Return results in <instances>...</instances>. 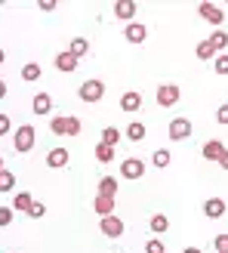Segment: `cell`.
Wrapping results in <instances>:
<instances>
[{
    "label": "cell",
    "mask_w": 228,
    "mask_h": 253,
    "mask_svg": "<svg viewBox=\"0 0 228 253\" xmlns=\"http://www.w3.org/2000/svg\"><path fill=\"white\" fill-rule=\"evenodd\" d=\"M31 111H34L37 118L49 115V111H53V96H49V93H37V96H34V102H31Z\"/></svg>",
    "instance_id": "obj_8"
},
{
    "label": "cell",
    "mask_w": 228,
    "mask_h": 253,
    "mask_svg": "<svg viewBox=\"0 0 228 253\" xmlns=\"http://www.w3.org/2000/svg\"><path fill=\"white\" fill-rule=\"evenodd\" d=\"M37 6H40L43 12H53V9H56V0H40V3H37Z\"/></svg>",
    "instance_id": "obj_38"
},
{
    "label": "cell",
    "mask_w": 228,
    "mask_h": 253,
    "mask_svg": "<svg viewBox=\"0 0 228 253\" xmlns=\"http://www.w3.org/2000/svg\"><path fill=\"white\" fill-rule=\"evenodd\" d=\"M197 12H200V16H204L207 22H213V25H216V28H219V25L225 22V12L216 6V3H210V0H204V3H200L197 6Z\"/></svg>",
    "instance_id": "obj_7"
},
{
    "label": "cell",
    "mask_w": 228,
    "mask_h": 253,
    "mask_svg": "<svg viewBox=\"0 0 228 253\" xmlns=\"http://www.w3.org/2000/svg\"><path fill=\"white\" fill-rule=\"evenodd\" d=\"M40 74H43V71H40V65H37V62H28V65L22 68V78L28 81V84H34V81H40Z\"/></svg>",
    "instance_id": "obj_22"
},
{
    "label": "cell",
    "mask_w": 228,
    "mask_h": 253,
    "mask_svg": "<svg viewBox=\"0 0 228 253\" xmlns=\"http://www.w3.org/2000/svg\"><path fill=\"white\" fill-rule=\"evenodd\" d=\"M182 253H204V250H197V247H185Z\"/></svg>",
    "instance_id": "obj_41"
},
{
    "label": "cell",
    "mask_w": 228,
    "mask_h": 253,
    "mask_svg": "<svg viewBox=\"0 0 228 253\" xmlns=\"http://www.w3.org/2000/svg\"><path fill=\"white\" fill-rule=\"evenodd\" d=\"M142 108V93H136V90H126L120 96V111H139Z\"/></svg>",
    "instance_id": "obj_11"
},
{
    "label": "cell",
    "mask_w": 228,
    "mask_h": 253,
    "mask_svg": "<svg viewBox=\"0 0 228 253\" xmlns=\"http://www.w3.org/2000/svg\"><path fill=\"white\" fill-rule=\"evenodd\" d=\"M0 99H6V81H0Z\"/></svg>",
    "instance_id": "obj_40"
},
{
    "label": "cell",
    "mask_w": 228,
    "mask_h": 253,
    "mask_svg": "<svg viewBox=\"0 0 228 253\" xmlns=\"http://www.w3.org/2000/svg\"><path fill=\"white\" fill-rule=\"evenodd\" d=\"M216 121H219V124H228V102L216 108Z\"/></svg>",
    "instance_id": "obj_37"
},
{
    "label": "cell",
    "mask_w": 228,
    "mask_h": 253,
    "mask_svg": "<svg viewBox=\"0 0 228 253\" xmlns=\"http://www.w3.org/2000/svg\"><path fill=\"white\" fill-rule=\"evenodd\" d=\"M216 56H219V53L213 49L210 41H200V43H197V59H216Z\"/></svg>",
    "instance_id": "obj_26"
},
{
    "label": "cell",
    "mask_w": 228,
    "mask_h": 253,
    "mask_svg": "<svg viewBox=\"0 0 228 253\" xmlns=\"http://www.w3.org/2000/svg\"><path fill=\"white\" fill-rule=\"evenodd\" d=\"M154 99H157L160 108H173L176 102H179V86H176V84H160Z\"/></svg>",
    "instance_id": "obj_3"
},
{
    "label": "cell",
    "mask_w": 228,
    "mask_h": 253,
    "mask_svg": "<svg viewBox=\"0 0 228 253\" xmlns=\"http://www.w3.org/2000/svg\"><path fill=\"white\" fill-rule=\"evenodd\" d=\"M12 188H16V173L0 170V195H3V192H12Z\"/></svg>",
    "instance_id": "obj_24"
},
{
    "label": "cell",
    "mask_w": 228,
    "mask_h": 253,
    "mask_svg": "<svg viewBox=\"0 0 228 253\" xmlns=\"http://www.w3.org/2000/svg\"><path fill=\"white\" fill-rule=\"evenodd\" d=\"M204 213L210 219H222L225 216V201L222 198H207L204 201Z\"/></svg>",
    "instance_id": "obj_10"
},
{
    "label": "cell",
    "mask_w": 228,
    "mask_h": 253,
    "mask_svg": "<svg viewBox=\"0 0 228 253\" xmlns=\"http://www.w3.org/2000/svg\"><path fill=\"white\" fill-rule=\"evenodd\" d=\"M31 204H34L31 192H19V195H16V201H12V210H19V213H28V210H31Z\"/></svg>",
    "instance_id": "obj_19"
},
{
    "label": "cell",
    "mask_w": 228,
    "mask_h": 253,
    "mask_svg": "<svg viewBox=\"0 0 228 253\" xmlns=\"http://www.w3.org/2000/svg\"><path fill=\"white\" fill-rule=\"evenodd\" d=\"M145 253H167V244H163L160 238H151V241L145 244Z\"/></svg>",
    "instance_id": "obj_31"
},
{
    "label": "cell",
    "mask_w": 228,
    "mask_h": 253,
    "mask_svg": "<svg viewBox=\"0 0 228 253\" xmlns=\"http://www.w3.org/2000/svg\"><path fill=\"white\" fill-rule=\"evenodd\" d=\"M225 151H228V148L219 142V139H210V142H204V158H207V161H216V164H219V158L225 155Z\"/></svg>",
    "instance_id": "obj_13"
},
{
    "label": "cell",
    "mask_w": 228,
    "mask_h": 253,
    "mask_svg": "<svg viewBox=\"0 0 228 253\" xmlns=\"http://www.w3.org/2000/svg\"><path fill=\"white\" fill-rule=\"evenodd\" d=\"M213 68H216V74H228V53H219L213 59Z\"/></svg>",
    "instance_id": "obj_30"
},
{
    "label": "cell",
    "mask_w": 228,
    "mask_h": 253,
    "mask_svg": "<svg viewBox=\"0 0 228 253\" xmlns=\"http://www.w3.org/2000/svg\"><path fill=\"white\" fill-rule=\"evenodd\" d=\"M77 96H80V102H99V99L105 96V84L96 81V78H90V81H83L77 86Z\"/></svg>",
    "instance_id": "obj_2"
},
{
    "label": "cell",
    "mask_w": 228,
    "mask_h": 253,
    "mask_svg": "<svg viewBox=\"0 0 228 253\" xmlns=\"http://www.w3.org/2000/svg\"><path fill=\"white\" fill-rule=\"evenodd\" d=\"M80 133V121L77 118H68V136H77Z\"/></svg>",
    "instance_id": "obj_35"
},
{
    "label": "cell",
    "mask_w": 228,
    "mask_h": 253,
    "mask_svg": "<svg viewBox=\"0 0 228 253\" xmlns=\"http://www.w3.org/2000/svg\"><path fill=\"white\" fill-rule=\"evenodd\" d=\"M68 53H71L74 59H83L86 53H90V41H86V37H74V41H71V49H68Z\"/></svg>",
    "instance_id": "obj_18"
},
{
    "label": "cell",
    "mask_w": 228,
    "mask_h": 253,
    "mask_svg": "<svg viewBox=\"0 0 228 253\" xmlns=\"http://www.w3.org/2000/svg\"><path fill=\"white\" fill-rule=\"evenodd\" d=\"M219 167H222V170H228V151H225V155L219 158Z\"/></svg>",
    "instance_id": "obj_39"
},
{
    "label": "cell",
    "mask_w": 228,
    "mask_h": 253,
    "mask_svg": "<svg viewBox=\"0 0 228 253\" xmlns=\"http://www.w3.org/2000/svg\"><path fill=\"white\" fill-rule=\"evenodd\" d=\"M145 136H148L145 124H130V126H126V139H133V142H142Z\"/></svg>",
    "instance_id": "obj_21"
},
{
    "label": "cell",
    "mask_w": 228,
    "mask_h": 253,
    "mask_svg": "<svg viewBox=\"0 0 228 253\" xmlns=\"http://www.w3.org/2000/svg\"><path fill=\"white\" fill-rule=\"evenodd\" d=\"M12 213H16L12 207H0V229H3V225H9V222H12Z\"/></svg>",
    "instance_id": "obj_33"
},
{
    "label": "cell",
    "mask_w": 228,
    "mask_h": 253,
    "mask_svg": "<svg viewBox=\"0 0 228 253\" xmlns=\"http://www.w3.org/2000/svg\"><path fill=\"white\" fill-rule=\"evenodd\" d=\"M12 130V121H9V115H0V136H6Z\"/></svg>",
    "instance_id": "obj_34"
},
{
    "label": "cell",
    "mask_w": 228,
    "mask_h": 253,
    "mask_svg": "<svg viewBox=\"0 0 228 253\" xmlns=\"http://www.w3.org/2000/svg\"><path fill=\"white\" fill-rule=\"evenodd\" d=\"M28 216H31V219H40V216H46V204H40V201H34V204H31V210H28Z\"/></svg>",
    "instance_id": "obj_32"
},
{
    "label": "cell",
    "mask_w": 228,
    "mask_h": 253,
    "mask_svg": "<svg viewBox=\"0 0 228 253\" xmlns=\"http://www.w3.org/2000/svg\"><path fill=\"white\" fill-rule=\"evenodd\" d=\"M68 161H71V155L65 148H53L46 155V167H53V170H59V167H68Z\"/></svg>",
    "instance_id": "obj_12"
},
{
    "label": "cell",
    "mask_w": 228,
    "mask_h": 253,
    "mask_svg": "<svg viewBox=\"0 0 228 253\" xmlns=\"http://www.w3.org/2000/svg\"><path fill=\"white\" fill-rule=\"evenodd\" d=\"M123 37L130 43H142L145 37H148V28H145L142 22H130V25H126V31H123Z\"/></svg>",
    "instance_id": "obj_9"
},
{
    "label": "cell",
    "mask_w": 228,
    "mask_h": 253,
    "mask_svg": "<svg viewBox=\"0 0 228 253\" xmlns=\"http://www.w3.org/2000/svg\"><path fill=\"white\" fill-rule=\"evenodd\" d=\"M0 170H3V155H0Z\"/></svg>",
    "instance_id": "obj_43"
},
{
    "label": "cell",
    "mask_w": 228,
    "mask_h": 253,
    "mask_svg": "<svg viewBox=\"0 0 228 253\" xmlns=\"http://www.w3.org/2000/svg\"><path fill=\"white\" fill-rule=\"evenodd\" d=\"M151 232H154V235H163V232H167L170 229V219L167 216H163V213H157V216H151Z\"/></svg>",
    "instance_id": "obj_23"
},
{
    "label": "cell",
    "mask_w": 228,
    "mask_h": 253,
    "mask_svg": "<svg viewBox=\"0 0 228 253\" xmlns=\"http://www.w3.org/2000/svg\"><path fill=\"white\" fill-rule=\"evenodd\" d=\"M216 250L219 253H228V235H216Z\"/></svg>",
    "instance_id": "obj_36"
},
{
    "label": "cell",
    "mask_w": 228,
    "mask_h": 253,
    "mask_svg": "<svg viewBox=\"0 0 228 253\" xmlns=\"http://www.w3.org/2000/svg\"><path fill=\"white\" fill-rule=\"evenodd\" d=\"M34 139H37V130H34L31 124H22L19 130H16V136H12V145H16L19 155H25V151L34 148Z\"/></svg>",
    "instance_id": "obj_1"
},
{
    "label": "cell",
    "mask_w": 228,
    "mask_h": 253,
    "mask_svg": "<svg viewBox=\"0 0 228 253\" xmlns=\"http://www.w3.org/2000/svg\"><path fill=\"white\" fill-rule=\"evenodd\" d=\"M3 62H6V53H3V49H0V65H3Z\"/></svg>",
    "instance_id": "obj_42"
},
{
    "label": "cell",
    "mask_w": 228,
    "mask_h": 253,
    "mask_svg": "<svg viewBox=\"0 0 228 253\" xmlns=\"http://www.w3.org/2000/svg\"><path fill=\"white\" fill-rule=\"evenodd\" d=\"M77 65H80V59H74L71 53H59V56H56V68H59V71H65V74L77 71Z\"/></svg>",
    "instance_id": "obj_15"
},
{
    "label": "cell",
    "mask_w": 228,
    "mask_h": 253,
    "mask_svg": "<svg viewBox=\"0 0 228 253\" xmlns=\"http://www.w3.org/2000/svg\"><path fill=\"white\" fill-rule=\"evenodd\" d=\"M207 41H210V43H213V49L219 53V49H225V46H228V34H225L222 28H216V31H213V34L207 37Z\"/></svg>",
    "instance_id": "obj_20"
},
{
    "label": "cell",
    "mask_w": 228,
    "mask_h": 253,
    "mask_svg": "<svg viewBox=\"0 0 228 253\" xmlns=\"http://www.w3.org/2000/svg\"><path fill=\"white\" fill-rule=\"evenodd\" d=\"M49 130L56 136H68V118H53L49 121Z\"/></svg>",
    "instance_id": "obj_27"
},
{
    "label": "cell",
    "mask_w": 228,
    "mask_h": 253,
    "mask_svg": "<svg viewBox=\"0 0 228 253\" xmlns=\"http://www.w3.org/2000/svg\"><path fill=\"white\" fill-rule=\"evenodd\" d=\"M120 176H123V179H142V176H145V164L139 161V158H123Z\"/></svg>",
    "instance_id": "obj_6"
},
{
    "label": "cell",
    "mask_w": 228,
    "mask_h": 253,
    "mask_svg": "<svg viewBox=\"0 0 228 253\" xmlns=\"http://www.w3.org/2000/svg\"><path fill=\"white\" fill-rule=\"evenodd\" d=\"M96 161H102V164L114 161V148H111V145H102V142H99V145H96Z\"/></svg>",
    "instance_id": "obj_28"
},
{
    "label": "cell",
    "mask_w": 228,
    "mask_h": 253,
    "mask_svg": "<svg viewBox=\"0 0 228 253\" xmlns=\"http://www.w3.org/2000/svg\"><path fill=\"white\" fill-rule=\"evenodd\" d=\"M114 16L130 22L136 16V0H117V3H114Z\"/></svg>",
    "instance_id": "obj_14"
},
{
    "label": "cell",
    "mask_w": 228,
    "mask_h": 253,
    "mask_svg": "<svg viewBox=\"0 0 228 253\" xmlns=\"http://www.w3.org/2000/svg\"><path fill=\"white\" fill-rule=\"evenodd\" d=\"M120 142V130H117V126H105V130H102V145H117Z\"/></svg>",
    "instance_id": "obj_25"
},
{
    "label": "cell",
    "mask_w": 228,
    "mask_h": 253,
    "mask_svg": "<svg viewBox=\"0 0 228 253\" xmlns=\"http://www.w3.org/2000/svg\"><path fill=\"white\" fill-rule=\"evenodd\" d=\"M167 136L173 139V142H182V139H188V136H191V121H188V118H176V121H170Z\"/></svg>",
    "instance_id": "obj_5"
},
{
    "label": "cell",
    "mask_w": 228,
    "mask_h": 253,
    "mask_svg": "<svg viewBox=\"0 0 228 253\" xmlns=\"http://www.w3.org/2000/svg\"><path fill=\"white\" fill-rule=\"evenodd\" d=\"M170 161H173V155H170L167 148H157V151H154V167L163 170V167H170Z\"/></svg>",
    "instance_id": "obj_29"
},
{
    "label": "cell",
    "mask_w": 228,
    "mask_h": 253,
    "mask_svg": "<svg viewBox=\"0 0 228 253\" xmlns=\"http://www.w3.org/2000/svg\"><path fill=\"white\" fill-rule=\"evenodd\" d=\"M99 229H102V235H108V238H123V232H126V225H123V219L120 216H102V222H99Z\"/></svg>",
    "instance_id": "obj_4"
},
{
    "label": "cell",
    "mask_w": 228,
    "mask_h": 253,
    "mask_svg": "<svg viewBox=\"0 0 228 253\" xmlns=\"http://www.w3.org/2000/svg\"><path fill=\"white\" fill-rule=\"evenodd\" d=\"M99 195L102 198H117V182H114V176H102V179H99Z\"/></svg>",
    "instance_id": "obj_17"
},
{
    "label": "cell",
    "mask_w": 228,
    "mask_h": 253,
    "mask_svg": "<svg viewBox=\"0 0 228 253\" xmlns=\"http://www.w3.org/2000/svg\"><path fill=\"white\" fill-rule=\"evenodd\" d=\"M93 210L99 213V216H111V213H114V198H102V195H96Z\"/></svg>",
    "instance_id": "obj_16"
}]
</instances>
